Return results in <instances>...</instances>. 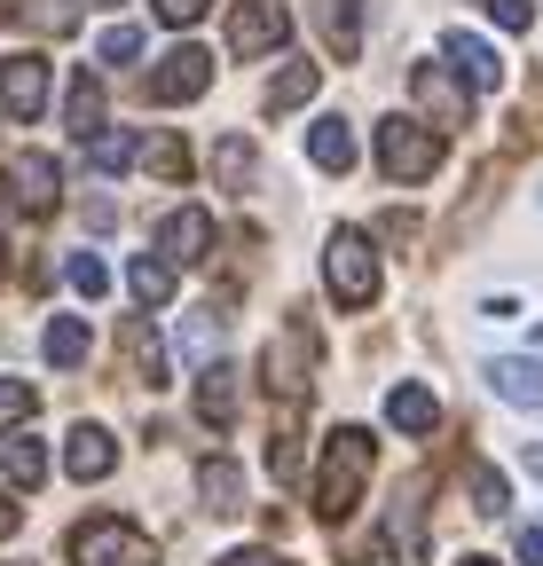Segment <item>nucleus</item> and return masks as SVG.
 <instances>
[{"label":"nucleus","mask_w":543,"mask_h":566,"mask_svg":"<svg viewBox=\"0 0 543 566\" xmlns=\"http://www.w3.org/2000/svg\"><path fill=\"white\" fill-rule=\"evenodd\" d=\"M370 457H378V441L363 433V424H338V433L323 441V464H315V520H347L355 504H363V488H370Z\"/></svg>","instance_id":"f257e3e1"},{"label":"nucleus","mask_w":543,"mask_h":566,"mask_svg":"<svg viewBox=\"0 0 543 566\" xmlns=\"http://www.w3.org/2000/svg\"><path fill=\"white\" fill-rule=\"evenodd\" d=\"M323 283H331L338 307H370V300H378V252H370L363 229H331V244H323Z\"/></svg>","instance_id":"f03ea898"},{"label":"nucleus","mask_w":543,"mask_h":566,"mask_svg":"<svg viewBox=\"0 0 543 566\" xmlns=\"http://www.w3.org/2000/svg\"><path fill=\"white\" fill-rule=\"evenodd\" d=\"M378 166H386V181H434V166H441V134L426 126V118H378Z\"/></svg>","instance_id":"7ed1b4c3"},{"label":"nucleus","mask_w":543,"mask_h":566,"mask_svg":"<svg viewBox=\"0 0 543 566\" xmlns=\"http://www.w3.org/2000/svg\"><path fill=\"white\" fill-rule=\"evenodd\" d=\"M72 566H158V543L126 520H87L72 535Z\"/></svg>","instance_id":"20e7f679"},{"label":"nucleus","mask_w":543,"mask_h":566,"mask_svg":"<svg viewBox=\"0 0 543 566\" xmlns=\"http://www.w3.org/2000/svg\"><path fill=\"white\" fill-rule=\"evenodd\" d=\"M292 40V17L276 9V0H244V9H229V48L252 63V55H276Z\"/></svg>","instance_id":"39448f33"},{"label":"nucleus","mask_w":543,"mask_h":566,"mask_svg":"<svg viewBox=\"0 0 543 566\" xmlns=\"http://www.w3.org/2000/svg\"><path fill=\"white\" fill-rule=\"evenodd\" d=\"M206 87H213V55H206V48H189V40L150 71V95H158V103H197Z\"/></svg>","instance_id":"423d86ee"},{"label":"nucleus","mask_w":543,"mask_h":566,"mask_svg":"<svg viewBox=\"0 0 543 566\" xmlns=\"http://www.w3.org/2000/svg\"><path fill=\"white\" fill-rule=\"evenodd\" d=\"M0 111L9 118L48 111V55H0Z\"/></svg>","instance_id":"0eeeda50"},{"label":"nucleus","mask_w":543,"mask_h":566,"mask_svg":"<svg viewBox=\"0 0 543 566\" xmlns=\"http://www.w3.org/2000/svg\"><path fill=\"white\" fill-rule=\"evenodd\" d=\"M441 55L464 71V87H481V95H497V87H504V55H497L481 32H441Z\"/></svg>","instance_id":"6e6552de"},{"label":"nucleus","mask_w":543,"mask_h":566,"mask_svg":"<svg viewBox=\"0 0 543 566\" xmlns=\"http://www.w3.org/2000/svg\"><path fill=\"white\" fill-rule=\"evenodd\" d=\"M206 244H213V221H206L197 205H174L166 221H158V260H174V268L206 260Z\"/></svg>","instance_id":"1a4fd4ad"},{"label":"nucleus","mask_w":543,"mask_h":566,"mask_svg":"<svg viewBox=\"0 0 543 566\" xmlns=\"http://www.w3.org/2000/svg\"><path fill=\"white\" fill-rule=\"evenodd\" d=\"M307 363H315V331H307V323H292L276 346H268V386H276L284 401H300V386H307Z\"/></svg>","instance_id":"9d476101"},{"label":"nucleus","mask_w":543,"mask_h":566,"mask_svg":"<svg viewBox=\"0 0 543 566\" xmlns=\"http://www.w3.org/2000/svg\"><path fill=\"white\" fill-rule=\"evenodd\" d=\"M237 409H244V370L206 363V370H197V417H206V424H237Z\"/></svg>","instance_id":"9b49d317"},{"label":"nucleus","mask_w":543,"mask_h":566,"mask_svg":"<svg viewBox=\"0 0 543 566\" xmlns=\"http://www.w3.org/2000/svg\"><path fill=\"white\" fill-rule=\"evenodd\" d=\"M118 354H126V370L143 378V386H166V346H158L150 315H126L118 323Z\"/></svg>","instance_id":"f8f14e48"},{"label":"nucleus","mask_w":543,"mask_h":566,"mask_svg":"<svg viewBox=\"0 0 543 566\" xmlns=\"http://www.w3.org/2000/svg\"><path fill=\"white\" fill-rule=\"evenodd\" d=\"M489 394L512 401V409H543V363H528V354H504V363H489Z\"/></svg>","instance_id":"ddd939ff"},{"label":"nucleus","mask_w":543,"mask_h":566,"mask_svg":"<svg viewBox=\"0 0 543 566\" xmlns=\"http://www.w3.org/2000/svg\"><path fill=\"white\" fill-rule=\"evenodd\" d=\"M118 464V441L103 433V424H72V441H63V472L72 480H103Z\"/></svg>","instance_id":"4468645a"},{"label":"nucleus","mask_w":543,"mask_h":566,"mask_svg":"<svg viewBox=\"0 0 543 566\" xmlns=\"http://www.w3.org/2000/svg\"><path fill=\"white\" fill-rule=\"evenodd\" d=\"M410 95H418V103H426V111H434L441 126H464V111H472V103H464V87L449 80L441 63H418V80H410Z\"/></svg>","instance_id":"2eb2a0df"},{"label":"nucleus","mask_w":543,"mask_h":566,"mask_svg":"<svg viewBox=\"0 0 543 566\" xmlns=\"http://www.w3.org/2000/svg\"><path fill=\"white\" fill-rule=\"evenodd\" d=\"M386 424H394V433H418V441H426L434 424H441V401H434L426 386H394V394H386Z\"/></svg>","instance_id":"dca6fc26"},{"label":"nucleus","mask_w":543,"mask_h":566,"mask_svg":"<svg viewBox=\"0 0 543 566\" xmlns=\"http://www.w3.org/2000/svg\"><path fill=\"white\" fill-rule=\"evenodd\" d=\"M307 158H315L323 174H347V166H355V126H347V118H315V126H307Z\"/></svg>","instance_id":"f3484780"},{"label":"nucleus","mask_w":543,"mask_h":566,"mask_svg":"<svg viewBox=\"0 0 543 566\" xmlns=\"http://www.w3.org/2000/svg\"><path fill=\"white\" fill-rule=\"evenodd\" d=\"M197 495H206V512H244V472L229 457H206L197 464Z\"/></svg>","instance_id":"a211bd4d"},{"label":"nucleus","mask_w":543,"mask_h":566,"mask_svg":"<svg viewBox=\"0 0 543 566\" xmlns=\"http://www.w3.org/2000/svg\"><path fill=\"white\" fill-rule=\"evenodd\" d=\"M63 126H72L80 142L103 134V80H95V71H80V80H72V95H63Z\"/></svg>","instance_id":"6ab92c4d"},{"label":"nucleus","mask_w":543,"mask_h":566,"mask_svg":"<svg viewBox=\"0 0 543 566\" xmlns=\"http://www.w3.org/2000/svg\"><path fill=\"white\" fill-rule=\"evenodd\" d=\"M87 346H95V338H87V323H80V315H55V323L40 331V354H48L55 370H80V363H87Z\"/></svg>","instance_id":"aec40b11"},{"label":"nucleus","mask_w":543,"mask_h":566,"mask_svg":"<svg viewBox=\"0 0 543 566\" xmlns=\"http://www.w3.org/2000/svg\"><path fill=\"white\" fill-rule=\"evenodd\" d=\"M9 181H17V205H24V212H55V189H63V181H55V166H48L40 150H32V158H17V174H9Z\"/></svg>","instance_id":"412c9836"},{"label":"nucleus","mask_w":543,"mask_h":566,"mask_svg":"<svg viewBox=\"0 0 543 566\" xmlns=\"http://www.w3.org/2000/svg\"><path fill=\"white\" fill-rule=\"evenodd\" d=\"M126 292H134V307H166V300H174V260L143 252V260L126 268Z\"/></svg>","instance_id":"4be33fe9"},{"label":"nucleus","mask_w":543,"mask_h":566,"mask_svg":"<svg viewBox=\"0 0 543 566\" xmlns=\"http://www.w3.org/2000/svg\"><path fill=\"white\" fill-rule=\"evenodd\" d=\"M315 17H323V40H331V55H338V63L363 48V32H355V0H315Z\"/></svg>","instance_id":"5701e85b"},{"label":"nucleus","mask_w":543,"mask_h":566,"mask_svg":"<svg viewBox=\"0 0 543 566\" xmlns=\"http://www.w3.org/2000/svg\"><path fill=\"white\" fill-rule=\"evenodd\" d=\"M143 166L181 189V181H189V142H181V134H150V142H143Z\"/></svg>","instance_id":"b1692460"},{"label":"nucleus","mask_w":543,"mask_h":566,"mask_svg":"<svg viewBox=\"0 0 543 566\" xmlns=\"http://www.w3.org/2000/svg\"><path fill=\"white\" fill-rule=\"evenodd\" d=\"M315 87H323V71H315V63H284V71H276V87H268V111H300Z\"/></svg>","instance_id":"393cba45"},{"label":"nucleus","mask_w":543,"mask_h":566,"mask_svg":"<svg viewBox=\"0 0 543 566\" xmlns=\"http://www.w3.org/2000/svg\"><path fill=\"white\" fill-rule=\"evenodd\" d=\"M268 464H276V480H300V409L292 401L276 409V449H268Z\"/></svg>","instance_id":"a878e982"},{"label":"nucleus","mask_w":543,"mask_h":566,"mask_svg":"<svg viewBox=\"0 0 543 566\" xmlns=\"http://www.w3.org/2000/svg\"><path fill=\"white\" fill-rule=\"evenodd\" d=\"M87 158H95V174H126L134 158H143V142H134V134H95Z\"/></svg>","instance_id":"bb28decb"},{"label":"nucleus","mask_w":543,"mask_h":566,"mask_svg":"<svg viewBox=\"0 0 543 566\" xmlns=\"http://www.w3.org/2000/svg\"><path fill=\"white\" fill-rule=\"evenodd\" d=\"M0 472H9L17 488H40V480H48V449H40V441H9V457H0Z\"/></svg>","instance_id":"cd10ccee"},{"label":"nucleus","mask_w":543,"mask_h":566,"mask_svg":"<svg viewBox=\"0 0 543 566\" xmlns=\"http://www.w3.org/2000/svg\"><path fill=\"white\" fill-rule=\"evenodd\" d=\"M213 166H221V181H229V189H244V181L260 174V158H252V142H244V134H229V142H221Z\"/></svg>","instance_id":"c85d7f7f"},{"label":"nucleus","mask_w":543,"mask_h":566,"mask_svg":"<svg viewBox=\"0 0 543 566\" xmlns=\"http://www.w3.org/2000/svg\"><path fill=\"white\" fill-rule=\"evenodd\" d=\"M464 480H472V512H489V520H497V512L512 504V488H504V472H489V464H472Z\"/></svg>","instance_id":"c756f323"},{"label":"nucleus","mask_w":543,"mask_h":566,"mask_svg":"<svg viewBox=\"0 0 543 566\" xmlns=\"http://www.w3.org/2000/svg\"><path fill=\"white\" fill-rule=\"evenodd\" d=\"M95 55H103V63H134V55H143V24H103Z\"/></svg>","instance_id":"7c9ffc66"},{"label":"nucleus","mask_w":543,"mask_h":566,"mask_svg":"<svg viewBox=\"0 0 543 566\" xmlns=\"http://www.w3.org/2000/svg\"><path fill=\"white\" fill-rule=\"evenodd\" d=\"M40 409V394L24 386V378H0V433H9V424H24Z\"/></svg>","instance_id":"2f4dec72"},{"label":"nucleus","mask_w":543,"mask_h":566,"mask_svg":"<svg viewBox=\"0 0 543 566\" xmlns=\"http://www.w3.org/2000/svg\"><path fill=\"white\" fill-rule=\"evenodd\" d=\"M72 292H80V300H103V292H111V268H103L95 252H80V260H72Z\"/></svg>","instance_id":"473e14b6"},{"label":"nucleus","mask_w":543,"mask_h":566,"mask_svg":"<svg viewBox=\"0 0 543 566\" xmlns=\"http://www.w3.org/2000/svg\"><path fill=\"white\" fill-rule=\"evenodd\" d=\"M150 9H158V24H174V32H181V24H197V17H206L213 0H150Z\"/></svg>","instance_id":"72a5a7b5"},{"label":"nucleus","mask_w":543,"mask_h":566,"mask_svg":"<svg viewBox=\"0 0 543 566\" xmlns=\"http://www.w3.org/2000/svg\"><path fill=\"white\" fill-rule=\"evenodd\" d=\"M489 17H497L504 32H528V24H535V0H489Z\"/></svg>","instance_id":"f704fd0d"},{"label":"nucleus","mask_w":543,"mask_h":566,"mask_svg":"<svg viewBox=\"0 0 543 566\" xmlns=\"http://www.w3.org/2000/svg\"><path fill=\"white\" fill-rule=\"evenodd\" d=\"M213 566H292L284 551H229V558H213Z\"/></svg>","instance_id":"c9c22d12"},{"label":"nucleus","mask_w":543,"mask_h":566,"mask_svg":"<svg viewBox=\"0 0 543 566\" xmlns=\"http://www.w3.org/2000/svg\"><path fill=\"white\" fill-rule=\"evenodd\" d=\"M520 566H543V527H520Z\"/></svg>","instance_id":"e433bc0d"},{"label":"nucleus","mask_w":543,"mask_h":566,"mask_svg":"<svg viewBox=\"0 0 543 566\" xmlns=\"http://www.w3.org/2000/svg\"><path fill=\"white\" fill-rule=\"evenodd\" d=\"M528 472H535V480H543V449H528Z\"/></svg>","instance_id":"4c0bfd02"},{"label":"nucleus","mask_w":543,"mask_h":566,"mask_svg":"<svg viewBox=\"0 0 543 566\" xmlns=\"http://www.w3.org/2000/svg\"><path fill=\"white\" fill-rule=\"evenodd\" d=\"M464 566H497V558H464Z\"/></svg>","instance_id":"58836bf2"}]
</instances>
